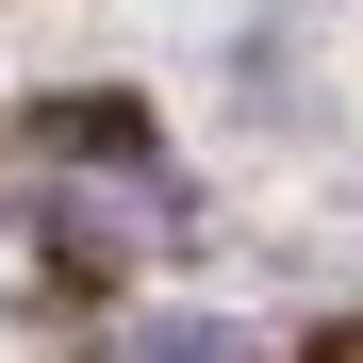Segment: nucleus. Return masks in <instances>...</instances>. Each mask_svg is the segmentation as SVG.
I'll use <instances>...</instances> for the list:
<instances>
[{"label": "nucleus", "mask_w": 363, "mask_h": 363, "mask_svg": "<svg viewBox=\"0 0 363 363\" xmlns=\"http://www.w3.org/2000/svg\"><path fill=\"white\" fill-rule=\"evenodd\" d=\"M133 363H248V347H231V330H199V314H182V330H133Z\"/></svg>", "instance_id": "nucleus-1"}]
</instances>
